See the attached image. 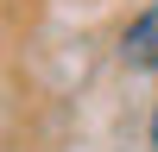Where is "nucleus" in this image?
<instances>
[{
	"mask_svg": "<svg viewBox=\"0 0 158 152\" xmlns=\"http://www.w3.org/2000/svg\"><path fill=\"white\" fill-rule=\"evenodd\" d=\"M152 152H158V108H152Z\"/></svg>",
	"mask_w": 158,
	"mask_h": 152,
	"instance_id": "f03ea898",
	"label": "nucleus"
},
{
	"mask_svg": "<svg viewBox=\"0 0 158 152\" xmlns=\"http://www.w3.org/2000/svg\"><path fill=\"white\" fill-rule=\"evenodd\" d=\"M120 63H127V70H139V76L158 70V0L120 32Z\"/></svg>",
	"mask_w": 158,
	"mask_h": 152,
	"instance_id": "f257e3e1",
	"label": "nucleus"
}]
</instances>
